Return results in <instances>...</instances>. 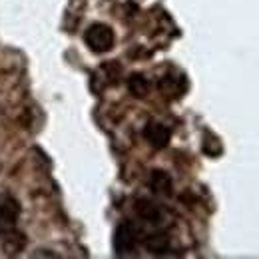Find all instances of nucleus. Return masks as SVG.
I'll return each instance as SVG.
<instances>
[{
    "instance_id": "obj_1",
    "label": "nucleus",
    "mask_w": 259,
    "mask_h": 259,
    "mask_svg": "<svg viewBox=\"0 0 259 259\" xmlns=\"http://www.w3.org/2000/svg\"><path fill=\"white\" fill-rule=\"evenodd\" d=\"M84 42L88 44V48L96 54H104V52H110L114 48V42H116V34L114 30L108 26V24H92L86 34H84Z\"/></svg>"
},
{
    "instance_id": "obj_2",
    "label": "nucleus",
    "mask_w": 259,
    "mask_h": 259,
    "mask_svg": "<svg viewBox=\"0 0 259 259\" xmlns=\"http://www.w3.org/2000/svg\"><path fill=\"white\" fill-rule=\"evenodd\" d=\"M138 243V229L134 227V224L124 222L116 227V233H114V251L118 255H126L130 253Z\"/></svg>"
},
{
    "instance_id": "obj_3",
    "label": "nucleus",
    "mask_w": 259,
    "mask_h": 259,
    "mask_svg": "<svg viewBox=\"0 0 259 259\" xmlns=\"http://www.w3.org/2000/svg\"><path fill=\"white\" fill-rule=\"evenodd\" d=\"M18 215H20V205L16 199L6 197L0 201V233L12 231L18 224Z\"/></svg>"
},
{
    "instance_id": "obj_4",
    "label": "nucleus",
    "mask_w": 259,
    "mask_h": 259,
    "mask_svg": "<svg viewBox=\"0 0 259 259\" xmlns=\"http://www.w3.org/2000/svg\"><path fill=\"white\" fill-rule=\"evenodd\" d=\"M144 138L148 140V144L156 150H163L167 148L169 140H171V132L167 126H163L162 122H150L144 128Z\"/></svg>"
},
{
    "instance_id": "obj_5",
    "label": "nucleus",
    "mask_w": 259,
    "mask_h": 259,
    "mask_svg": "<svg viewBox=\"0 0 259 259\" xmlns=\"http://www.w3.org/2000/svg\"><path fill=\"white\" fill-rule=\"evenodd\" d=\"M134 209H136V213L142 220H146L150 224H160L162 222V209L156 203H152L150 199H138L136 205H134Z\"/></svg>"
},
{
    "instance_id": "obj_6",
    "label": "nucleus",
    "mask_w": 259,
    "mask_h": 259,
    "mask_svg": "<svg viewBox=\"0 0 259 259\" xmlns=\"http://www.w3.org/2000/svg\"><path fill=\"white\" fill-rule=\"evenodd\" d=\"M150 188L158 195H171V178L163 169H154L150 176Z\"/></svg>"
},
{
    "instance_id": "obj_7",
    "label": "nucleus",
    "mask_w": 259,
    "mask_h": 259,
    "mask_svg": "<svg viewBox=\"0 0 259 259\" xmlns=\"http://www.w3.org/2000/svg\"><path fill=\"white\" fill-rule=\"evenodd\" d=\"M2 245H4L6 255H16L18 251L24 249V245H26V237H24L22 233H16V231L12 229V231H6V233H4V241H2Z\"/></svg>"
},
{
    "instance_id": "obj_8",
    "label": "nucleus",
    "mask_w": 259,
    "mask_h": 259,
    "mask_svg": "<svg viewBox=\"0 0 259 259\" xmlns=\"http://www.w3.org/2000/svg\"><path fill=\"white\" fill-rule=\"evenodd\" d=\"M144 245H146V249L150 251V253H165L167 251V247H169V235L167 233H152L146 241H144Z\"/></svg>"
},
{
    "instance_id": "obj_9",
    "label": "nucleus",
    "mask_w": 259,
    "mask_h": 259,
    "mask_svg": "<svg viewBox=\"0 0 259 259\" xmlns=\"http://www.w3.org/2000/svg\"><path fill=\"white\" fill-rule=\"evenodd\" d=\"M128 88L132 92V96L136 98H146L150 92V82L144 74H132L128 80Z\"/></svg>"
},
{
    "instance_id": "obj_10",
    "label": "nucleus",
    "mask_w": 259,
    "mask_h": 259,
    "mask_svg": "<svg viewBox=\"0 0 259 259\" xmlns=\"http://www.w3.org/2000/svg\"><path fill=\"white\" fill-rule=\"evenodd\" d=\"M203 152H205L207 156H211V158L220 156V154H222V144H220V140H218L215 136H211V134H205V140H203Z\"/></svg>"
}]
</instances>
